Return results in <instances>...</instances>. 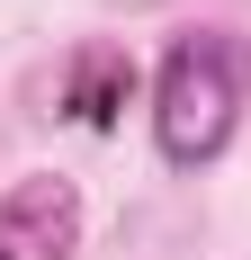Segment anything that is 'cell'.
Segmentation results:
<instances>
[{"label": "cell", "mask_w": 251, "mask_h": 260, "mask_svg": "<svg viewBox=\"0 0 251 260\" xmlns=\"http://www.w3.org/2000/svg\"><path fill=\"white\" fill-rule=\"evenodd\" d=\"M233 117H242V45L198 27L162 54V81H152V135H162V161L171 171H206V161L233 144Z\"/></svg>", "instance_id": "obj_1"}, {"label": "cell", "mask_w": 251, "mask_h": 260, "mask_svg": "<svg viewBox=\"0 0 251 260\" xmlns=\"http://www.w3.org/2000/svg\"><path fill=\"white\" fill-rule=\"evenodd\" d=\"M81 251V188L72 180H18L0 198V260H72Z\"/></svg>", "instance_id": "obj_2"}, {"label": "cell", "mask_w": 251, "mask_h": 260, "mask_svg": "<svg viewBox=\"0 0 251 260\" xmlns=\"http://www.w3.org/2000/svg\"><path fill=\"white\" fill-rule=\"evenodd\" d=\"M125 90H135V63H125V54L90 45L72 63V117H81V126H108V117L125 108Z\"/></svg>", "instance_id": "obj_3"}]
</instances>
